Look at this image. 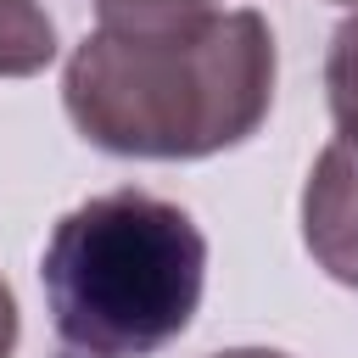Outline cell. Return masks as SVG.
I'll list each match as a JSON object with an SVG mask.
<instances>
[{"label":"cell","mask_w":358,"mask_h":358,"mask_svg":"<svg viewBox=\"0 0 358 358\" xmlns=\"http://www.w3.org/2000/svg\"><path fill=\"white\" fill-rule=\"evenodd\" d=\"M67 117L112 157H213L252 140L274 106V34L218 11L185 34H90L62 78Z\"/></svg>","instance_id":"6da1fadb"},{"label":"cell","mask_w":358,"mask_h":358,"mask_svg":"<svg viewBox=\"0 0 358 358\" xmlns=\"http://www.w3.org/2000/svg\"><path fill=\"white\" fill-rule=\"evenodd\" d=\"M39 280L56 341L73 358H151L201 308L207 241L185 207L106 190L50 229Z\"/></svg>","instance_id":"7a4b0ae2"},{"label":"cell","mask_w":358,"mask_h":358,"mask_svg":"<svg viewBox=\"0 0 358 358\" xmlns=\"http://www.w3.org/2000/svg\"><path fill=\"white\" fill-rule=\"evenodd\" d=\"M302 241L313 263L358 285V140H330L302 190Z\"/></svg>","instance_id":"3957f363"},{"label":"cell","mask_w":358,"mask_h":358,"mask_svg":"<svg viewBox=\"0 0 358 358\" xmlns=\"http://www.w3.org/2000/svg\"><path fill=\"white\" fill-rule=\"evenodd\" d=\"M224 0H95V17L106 34H134V39H151V34H185L207 17H218Z\"/></svg>","instance_id":"277c9868"},{"label":"cell","mask_w":358,"mask_h":358,"mask_svg":"<svg viewBox=\"0 0 358 358\" xmlns=\"http://www.w3.org/2000/svg\"><path fill=\"white\" fill-rule=\"evenodd\" d=\"M56 56V28L34 0H0V78H28Z\"/></svg>","instance_id":"5b68a950"},{"label":"cell","mask_w":358,"mask_h":358,"mask_svg":"<svg viewBox=\"0 0 358 358\" xmlns=\"http://www.w3.org/2000/svg\"><path fill=\"white\" fill-rule=\"evenodd\" d=\"M324 90H330V112L341 140H358V11L336 28L330 56H324Z\"/></svg>","instance_id":"8992f818"},{"label":"cell","mask_w":358,"mask_h":358,"mask_svg":"<svg viewBox=\"0 0 358 358\" xmlns=\"http://www.w3.org/2000/svg\"><path fill=\"white\" fill-rule=\"evenodd\" d=\"M17 347V302H11V285L0 280V358H11Z\"/></svg>","instance_id":"52a82bcc"},{"label":"cell","mask_w":358,"mask_h":358,"mask_svg":"<svg viewBox=\"0 0 358 358\" xmlns=\"http://www.w3.org/2000/svg\"><path fill=\"white\" fill-rule=\"evenodd\" d=\"M218 358H285V352H274V347H235V352H218Z\"/></svg>","instance_id":"ba28073f"},{"label":"cell","mask_w":358,"mask_h":358,"mask_svg":"<svg viewBox=\"0 0 358 358\" xmlns=\"http://www.w3.org/2000/svg\"><path fill=\"white\" fill-rule=\"evenodd\" d=\"M341 6H358V0H341Z\"/></svg>","instance_id":"9c48e42d"}]
</instances>
